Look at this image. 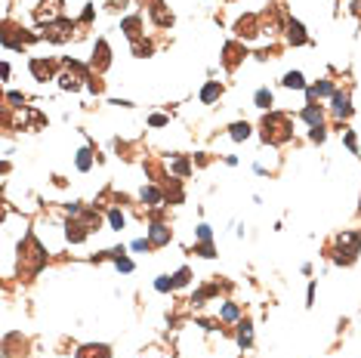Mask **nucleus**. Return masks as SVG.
Wrapping results in <instances>:
<instances>
[{
	"label": "nucleus",
	"mask_w": 361,
	"mask_h": 358,
	"mask_svg": "<svg viewBox=\"0 0 361 358\" xmlns=\"http://www.w3.org/2000/svg\"><path fill=\"white\" fill-rule=\"evenodd\" d=\"M263 139L265 142H287L290 139V121L284 118V114H265V121H263Z\"/></svg>",
	"instance_id": "obj_1"
},
{
	"label": "nucleus",
	"mask_w": 361,
	"mask_h": 358,
	"mask_svg": "<svg viewBox=\"0 0 361 358\" xmlns=\"http://www.w3.org/2000/svg\"><path fill=\"white\" fill-rule=\"evenodd\" d=\"M22 260H25V269H22L25 275H34V272H37L40 265L46 262V253H43V247H40V244H37V241H34L31 235L25 238V244H19V262H22Z\"/></svg>",
	"instance_id": "obj_2"
},
{
	"label": "nucleus",
	"mask_w": 361,
	"mask_h": 358,
	"mask_svg": "<svg viewBox=\"0 0 361 358\" xmlns=\"http://www.w3.org/2000/svg\"><path fill=\"white\" fill-rule=\"evenodd\" d=\"M336 247H340L336 260H340V262H352L355 253H358V247H361V238L355 232H343L340 238H336Z\"/></svg>",
	"instance_id": "obj_3"
},
{
	"label": "nucleus",
	"mask_w": 361,
	"mask_h": 358,
	"mask_svg": "<svg viewBox=\"0 0 361 358\" xmlns=\"http://www.w3.org/2000/svg\"><path fill=\"white\" fill-rule=\"evenodd\" d=\"M59 13H62V0H40V6L34 9V19L40 25H53L59 19Z\"/></svg>",
	"instance_id": "obj_4"
},
{
	"label": "nucleus",
	"mask_w": 361,
	"mask_h": 358,
	"mask_svg": "<svg viewBox=\"0 0 361 358\" xmlns=\"http://www.w3.org/2000/svg\"><path fill=\"white\" fill-rule=\"evenodd\" d=\"M71 31H74L71 22H53V25H46L43 37L53 40V43H65V40H71Z\"/></svg>",
	"instance_id": "obj_5"
},
{
	"label": "nucleus",
	"mask_w": 361,
	"mask_h": 358,
	"mask_svg": "<svg viewBox=\"0 0 361 358\" xmlns=\"http://www.w3.org/2000/svg\"><path fill=\"white\" fill-rule=\"evenodd\" d=\"M31 71L37 80H46V77H53V62H43V59H31Z\"/></svg>",
	"instance_id": "obj_6"
},
{
	"label": "nucleus",
	"mask_w": 361,
	"mask_h": 358,
	"mask_svg": "<svg viewBox=\"0 0 361 358\" xmlns=\"http://www.w3.org/2000/svg\"><path fill=\"white\" fill-rule=\"evenodd\" d=\"M148 241H151V244H167V241H170V228L155 223V226H151V232H148Z\"/></svg>",
	"instance_id": "obj_7"
},
{
	"label": "nucleus",
	"mask_w": 361,
	"mask_h": 358,
	"mask_svg": "<svg viewBox=\"0 0 361 358\" xmlns=\"http://www.w3.org/2000/svg\"><path fill=\"white\" fill-rule=\"evenodd\" d=\"M77 358H111V352H108V346H84L77 352Z\"/></svg>",
	"instance_id": "obj_8"
},
{
	"label": "nucleus",
	"mask_w": 361,
	"mask_h": 358,
	"mask_svg": "<svg viewBox=\"0 0 361 358\" xmlns=\"http://www.w3.org/2000/svg\"><path fill=\"white\" fill-rule=\"evenodd\" d=\"M105 65H108V43L99 40L96 43V56H93V68H99V71H102Z\"/></svg>",
	"instance_id": "obj_9"
},
{
	"label": "nucleus",
	"mask_w": 361,
	"mask_h": 358,
	"mask_svg": "<svg viewBox=\"0 0 361 358\" xmlns=\"http://www.w3.org/2000/svg\"><path fill=\"white\" fill-rule=\"evenodd\" d=\"M302 121H306L312 130H315V127H321V108H318V105H306V108H302Z\"/></svg>",
	"instance_id": "obj_10"
},
{
	"label": "nucleus",
	"mask_w": 361,
	"mask_h": 358,
	"mask_svg": "<svg viewBox=\"0 0 361 358\" xmlns=\"http://www.w3.org/2000/svg\"><path fill=\"white\" fill-rule=\"evenodd\" d=\"M151 16L158 19V25H170V22H173V16L164 9V3H161V0H155V6H151Z\"/></svg>",
	"instance_id": "obj_11"
},
{
	"label": "nucleus",
	"mask_w": 361,
	"mask_h": 358,
	"mask_svg": "<svg viewBox=\"0 0 361 358\" xmlns=\"http://www.w3.org/2000/svg\"><path fill=\"white\" fill-rule=\"evenodd\" d=\"M333 111L340 114V118H346V114L352 111V108H349V96L346 93H333Z\"/></svg>",
	"instance_id": "obj_12"
},
{
	"label": "nucleus",
	"mask_w": 361,
	"mask_h": 358,
	"mask_svg": "<svg viewBox=\"0 0 361 358\" xmlns=\"http://www.w3.org/2000/svg\"><path fill=\"white\" fill-rule=\"evenodd\" d=\"M229 130H231V133H229L231 139H235V142H241V139H247V136H250V124H247V121H244V124H231Z\"/></svg>",
	"instance_id": "obj_13"
},
{
	"label": "nucleus",
	"mask_w": 361,
	"mask_h": 358,
	"mask_svg": "<svg viewBox=\"0 0 361 358\" xmlns=\"http://www.w3.org/2000/svg\"><path fill=\"white\" fill-rule=\"evenodd\" d=\"M284 87H290V90H302V87H306V80H302L299 71H290V74H284Z\"/></svg>",
	"instance_id": "obj_14"
},
{
	"label": "nucleus",
	"mask_w": 361,
	"mask_h": 358,
	"mask_svg": "<svg viewBox=\"0 0 361 358\" xmlns=\"http://www.w3.org/2000/svg\"><path fill=\"white\" fill-rule=\"evenodd\" d=\"M219 93H223V87H219V84H207V87L201 90V102H213Z\"/></svg>",
	"instance_id": "obj_15"
},
{
	"label": "nucleus",
	"mask_w": 361,
	"mask_h": 358,
	"mask_svg": "<svg viewBox=\"0 0 361 358\" xmlns=\"http://www.w3.org/2000/svg\"><path fill=\"white\" fill-rule=\"evenodd\" d=\"M309 96L312 99H315V96H333V87L328 84V80H321V84H315V87L309 90Z\"/></svg>",
	"instance_id": "obj_16"
},
{
	"label": "nucleus",
	"mask_w": 361,
	"mask_h": 358,
	"mask_svg": "<svg viewBox=\"0 0 361 358\" xmlns=\"http://www.w3.org/2000/svg\"><path fill=\"white\" fill-rule=\"evenodd\" d=\"M253 99H256V108H269V105H272V93H269L265 87H263V90H256V96H253Z\"/></svg>",
	"instance_id": "obj_17"
},
{
	"label": "nucleus",
	"mask_w": 361,
	"mask_h": 358,
	"mask_svg": "<svg viewBox=\"0 0 361 358\" xmlns=\"http://www.w3.org/2000/svg\"><path fill=\"white\" fill-rule=\"evenodd\" d=\"M290 40H294V43H306V34H302L299 22H290Z\"/></svg>",
	"instance_id": "obj_18"
},
{
	"label": "nucleus",
	"mask_w": 361,
	"mask_h": 358,
	"mask_svg": "<svg viewBox=\"0 0 361 358\" xmlns=\"http://www.w3.org/2000/svg\"><path fill=\"white\" fill-rule=\"evenodd\" d=\"M90 164H93L90 148H80V152H77V170H90Z\"/></svg>",
	"instance_id": "obj_19"
},
{
	"label": "nucleus",
	"mask_w": 361,
	"mask_h": 358,
	"mask_svg": "<svg viewBox=\"0 0 361 358\" xmlns=\"http://www.w3.org/2000/svg\"><path fill=\"white\" fill-rule=\"evenodd\" d=\"M142 201H148L151 207H158L161 204V192L158 189H142Z\"/></svg>",
	"instance_id": "obj_20"
},
{
	"label": "nucleus",
	"mask_w": 361,
	"mask_h": 358,
	"mask_svg": "<svg viewBox=\"0 0 361 358\" xmlns=\"http://www.w3.org/2000/svg\"><path fill=\"white\" fill-rule=\"evenodd\" d=\"M108 223H111V228H118V232H121V228H124V213L121 210H111L108 213Z\"/></svg>",
	"instance_id": "obj_21"
},
{
	"label": "nucleus",
	"mask_w": 361,
	"mask_h": 358,
	"mask_svg": "<svg viewBox=\"0 0 361 358\" xmlns=\"http://www.w3.org/2000/svg\"><path fill=\"white\" fill-rule=\"evenodd\" d=\"M182 284H189V269H179L173 275V287H182Z\"/></svg>",
	"instance_id": "obj_22"
},
{
	"label": "nucleus",
	"mask_w": 361,
	"mask_h": 358,
	"mask_svg": "<svg viewBox=\"0 0 361 358\" xmlns=\"http://www.w3.org/2000/svg\"><path fill=\"white\" fill-rule=\"evenodd\" d=\"M238 343H241V346H250V325H241V330H238Z\"/></svg>",
	"instance_id": "obj_23"
},
{
	"label": "nucleus",
	"mask_w": 361,
	"mask_h": 358,
	"mask_svg": "<svg viewBox=\"0 0 361 358\" xmlns=\"http://www.w3.org/2000/svg\"><path fill=\"white\" fill-rule=\"evenodd\" d=\"M155 287H158V291H161V293H167V291H170V287H173V281L167 278V275H161V278L155 281Z\"/></svg>",
	"instance_id": "obj_24"
},
{
	"label": "nucleus",
	"mask_w": 361,
	"mask_h": 358,
	"mask_svg": "<svg viewBox=\"0 0 361 358\" xmlns=\"http://www.w3.org/2000/svg\"><path fill=\"white\" fill-rule=\"evenodd\" d=\"M223 318H226V321H235V318H238V306H231V303H229V306L223 309Z\"/></svg>",
	"instance_id": "obj_25"
},
{
	"label": "nucleus",
	"mask_w": 361,
	"mask_h": 358,
	"mask_svg": "<svg viewBox=\"0 0 361 358\" xmlns=\"http://www.w3.org/2000/svg\"><path fill=\"white\" fill-rule=\"evenodd\" d=\"M197 238H201V241H210V226H197Z\"/></svg>",
	"instance_id": "obj_26"
},
{
	"label": "nucleus",
	"mask_w": 361,
	"mask_h": 358,
	"mask_svg": "<svg viewBox=\"0 0 361 358\" xmlns=\"http://www.w3.org/2000/svg\"><path fill=\"white\" fill-rule=\"evenodd\" d=\"M197 253H201V257H216V253H213V247H210V244H207V241H204V244H201V247H197Z\"/></svg>",
	"instance_id": "obj_27"
},
{
	"label": "nucleus",
	"mask_w": 361,
	"mask_h": 358,
	"mask_svg": "<svg viewBox=\"0 0 361 358\" xmlns=\"http://www.w3.org/2000/svg\"><path fill=\"white\" fill-rule=\"evenodd\" d=\"M164 124H167L164 114H151V127H164Z\"/></svg>",
	"instance_id": "obj_28"
},
{
	"label": "nucleus",
	"mask_w": 361,
	"mask_h": 358,
	"mask_svg": "<svg viewBox=\"0 0 361 358\" xmlns=\"http://www.w3.org/2000/svg\"><path fill=\"white\" fill-rule=\"evenodd\" d=\"M148 247H151V241H142V238L133 241V250H148Z\"/></svg>",
	"instance_id": "obj_29"
},
{
	"label": "nucleus",
	"mask_w": 361,
	"mask_h": 358,
	"mask_svg": "<svg viewBox=\"0 0 361 358\" xmlns=\"http://www.w3.org/2000/svg\"><path fill=\"white\" fill-rule=\"evenodd\" d=\"M346 145H349V148H352V152H355V133H346Z\"/></svg>",
	"instance_id": "obj_30"
}]
</instances>
